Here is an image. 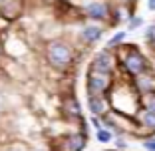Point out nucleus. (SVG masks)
Returning <instances> with one entry per match:
<instances>
[{"mask_svg": "<svg viewBox=\"0 0 155 151\" xmlns=\"http://www.w3.org/2000/svg\"><path fill=\"white\" fill-rule=\"evenodd\" d=\"M48 60L56 68H66L72 62V50L64 42H52L48 46Z\"/></svg>", "mask_w": 155, "mask_h": 151, "instance_id": "f257e3e1", "label": "nucleus"}, {"mask_svg": "<svg viewBox=\"0 0 155 151\" xmlns=\"http://www.w3.org/2000/svg\"><path fill=\"white\" fill-rule=\"evenodd\" d=\"M107 86H110V74L94 70L87 76V92H90V96H104Z\"/></svg>", "mask_w": 155, "mask_h": 151, "instance_id": "f03ea898", "label": "nucleus"}, {"mask_svg": "<svg viewBox=\"0 0 155 151\" xmlns=\"http://www.w3.org/2000/svg\"><path fill=\"white\" fill-rule=\"evenodd\" d=\"M123 64H125L127 72L133 74V76H139V74L147 68V62H145V58H143L141 54H129V56H125Z\"/></svg>", "mask_w": 155, "mask_h": 151, "instance_id": "7ed1b4c3", "label": "nucleus"}, {"mask_svg": "<svg viewBox=\"0 0 155 151\" xmlns=\"http://www.w3.org/2000/svg\"><path fill=\"white\" fill-rule=\"evenodd\" d=\"M86 14L94 20H104L107 16V6L104 2H91V4L86 6Z\"/></svg>", "mask_w": 155, "mask_h": 151, "instance_id": "20e7f679", "label": "nucleus"}, {"mask_svg": "<svg viewBox=\"0 0 155 151\" xmlns=\"http://www.w3.org/2000/svg\"><path fill=\"white\" fill-rule=\"evenodd\" d=\"M111 66H114V62H111V56L107 54V52H101V54H97L96 62H94V70H96V72H105V74H110V72H111Z\"/></svg>", "mask_w": 155, "mask_h": 151, "instance_id": "39448f33", "label": "nucleus"}, {"mask_svg": "<svg viewBox=\"0 0 155 151\" xmlns=\"http://www.w3.org/2000/svg\"><path fill=\"white\" fill-rule=\"evenodd\" d=\"M82 38H84V40H87V42L100 40V38H101V28H97V26H86L82 30Z\"/></svg>", "mask_w": 155, "mask_h": 151, "instance_id": "423d86ee", "label": "nucleus"}, {"mask_svg": "<svg viewBox=\"0 0 155 151\" xmlns=\"http://www.w3.org/2000/svg\"><path fill=\"white\" fill-rule=\"evenodd\" d=\"M87 103H90V110L91 113H104L105 110V103H104V97L101 96H90V100H87Z\"/></svg>", "mask_w": 155, "mask_h": 151, "instance_id": "0eeeda50", "label": "nucleus"}, {"mask_svg": "<svg viewBox=\"0 0 155 151\" xmlns=\"http://www.w3.org/2000/svg\"><path fill=\"white\" fill-rule=\"evenodd\" d=\"M143 123L149 125V127H155V111H149V110H147L145 113H143Z\"/></svg>", "mask_w": 155, "mask_h": 151, "instance_id": "6e6552de", "label": "nucleus"}, {"mask_svg": "<svg viewBox=\"0 0 155 151\" xmlns=\"http://www.w3.org/2000/svg\"><path fill=\"white\" fill-rule=\"evenodd\" d=\"M125 40V32H117V34H114V38H111L110 40V44H107V46H119V44H121V42Z\"/></svg>", "mask_w": 155, "mask_h": 151, "instance_id": "1a4fd4ad", "label": "nucleus"}, {"mask_svg": "<svg viewBox=\"0 0 155 151\" xmlns=\"http://www.w3.org/2000/svg\"><path fill=\"white\" fill-rule=\"evenodd\" d=\"M97 139H100L101 143H107L111 139V133L107 131V129H97Z\"/></svg>", "mask_w": 155, "mask_h": 151, "instance_id": "9d476101", "label": "nucleus"}, {"mask_svg": "<svg viewBox=\"0 0 155 151\" xmlns=\"http://www.w3.org/2000/svg\"><path fill=\"white\" fill-rule=\"evenodd\" d=\"M145 38H147V40L151 42V44L155 42V24H153V26H149V28H147V32H145Z\"/></svg>", "mask_w": 155, "mask_h": 151, "instance_id": "9b49d317", "label": "nucleus"}, {"mask_svg": "<svg viewBox=\"0 0 155 151\" xmlns=\"http://www.w3.org/2000/svg\"><path fill=\"white\" fill-rule=\"evenodd\" d=\"M141 22H143V20L139 18V16H133V18L129 20V28H137V26H141Z\"/></svg>", "mask_w": 155, "mask_h": 151, "instance_id": "f8f14e48", "label": "nucleus"}, {"mask_svg": "<svg viewBox=\"0 0 155 151\" xmlns=\"http://www.w3.org/2000/svg\"><path fill=\"white\" fill-rule=\"evenodd\" d=\"M147 110L149 111H155V94L149 96V103H147Z\"/></svg>", "mask_w": 155, "mask_h": 151, "instance_id": "ddd939ff", "label": "nucleus"}, {"mask_svg": "<svg viewBox=\"0 0 155 151\" xmlns=\"http://www.w3.org/2000/svg\"><path fill=\"white\" fill-rule=\"evenodd\" d=\"M147 6H149V10H155V0H147Z\"/></svg>", "mask_w": 155, "mask_h": 151, "instance_id": "4468645a", "label": "nucleus"}, {"mask_svg": "<svg viewBox=\"0 0 155 151\" xmlns=\"http://www.w3.org/2000/svg\"><path fill=\"white\" fill-rule=\"evenodd\" d=\"M4 2H6V0H0V4H4Z\"/></svg>", "mask_w": 155, "mask_h": 151, "instance_id": "2eb2a0df", "label": "nucleus"}, {"mask_svg": "<svg viewBox=\"0 0 155 151\" xmlns=\"http://www.w3.org/2000/svg\"><path fill=\"white\" fill-rule=\"evenodd\" d=\"M14 151H16V149H14Z\"/></svg>", "mask_w": 155, "mask_h": 151, "instance_id": "dca6fc26", "label": "nucleus"}]
</instances>
